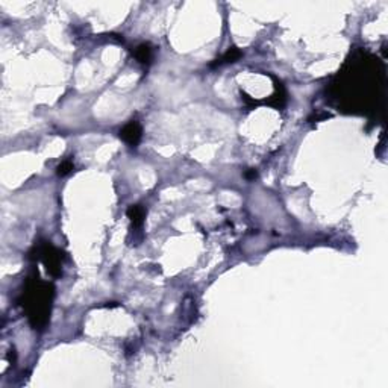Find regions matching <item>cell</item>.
Listing matches in <instances>:
<instances>
[{
	"instance_id": "obj_1",
	"label": "cell",
	"mask_w": 388,
	"mask_h": 388,
	"mask_svg": "<svg viewBox=\"0 0 388 388\" xmlns=\"http://www.w3.org/2000/svg\"><path fill=\"white\" fill-rule=\"evenodd\" d=\"M26 299L23 306H26L29 320L35 328H43L50 314V302L53 296V287L50 284L41 282L40 279L30 281L25 293Z\"/></svg>"
},
{
	"instance_id": "obj_2",
	"label": "cell",
	"mask_w": 388,
	"mask_h": 388,
	"mask_svg": "<svg viewBox=\"0 0 388 388\" xmlns=\"http://www.w3.org/2000/svg\"><path fill=\"white\" fill-rule=\"evenodd\" d=\"M38 258L43 261V264L46 266L47 271L53 276L61 274V263H62V255L60 250L55 249L52 244L44 243L40 249H38Z\"/></svg>"
},
{
	"instance_id": "obj_3",
	"label": "cell",
	"mask_w": 388,
	"mask_h": 388,
	"mask_svg": "<svg viewBox=\"0 0 388 388\" xmlns=\"http://www.w3.org/2000/svg\"><path fill=\"white\" fill-rule=\"evenodd\" d=\"M141 135H143V129L140 126V123L137 120H132L129 121L121 131H120V137L124 143H127L129 146H138L140 140H141Z\"/></svg>"
},
{
	"instance_id": "obj_4",
	"label": "cell",
	"mask_w": 388,
	"mask_h": 388,
	"mask_svg": "<svg viewBox=\"0 0 388 388\" xmlns=\"http://www.w3.org/2000/svg\"><path fill=\"white\" fill-rule=\"evenodd\" d=\"M126 214H127L129 218H131L132 225H134L135 228H140V226L143 225L144 218H146V209H144L141 205H131Z\"/></svg>"
},
{
	"instance_id": "obj_5",
	"label": "cell",
	"mask_w": 388,
	"mask_h": 388,
	"mask_svg": "<svg viewBox=\"0 0 388 388\" xmlns=\"http://www.w3.org/2000/svg\"><path fill=\"white\" fill-rule=\"evenodd\" d=\"M135 58L140 64H150L152 61V47L150 44H140L135 49Z\"/></svg>"
},
{
	"instance_id": "obj_6",
	"label": "cell",
	"mask_w": 388,
	"mask_h": 388,
	"mask_svg": "<svg viewBox=\"0 0 388 388\" xmlns=\"http://www.w3.org/2000/svg\"><path fill=\"white\" fill-rule=\"evenodd\" d=\"M241 58V52H239L237 47H231L225 55H223V58L220 60L218 64H225V62H235L237 60Z\"/></svg>"
},
{
	"instance_id": "obj_7",
	"label": "cell",
	"mask_w": 388,
	"mask_h": 388,
	"mask_svg": "<svg viewBox=\"0 0 388 388\" xmlns=\"http://www.w3.org/2000/svg\"><path fill=\"white\" fill-rule=\"evenodd\" d=\"M73 169H75V165H73L71 161H62L60 165H58V176H67Z\"/></svg>"
},
{
	"instance_id": "obj_8",
	"label": "cell",
	"mask_w": 388,
	"mask_h": 388,
	"mask_svg": "<svg viewBox=\"0 0 388 388\" xmlns=\"http://www.w3.org/2000/svg\"><path fill=\"white\" fill-rule=\"evenodd\" d=\"M244 176H246L247 179H255V178H256V172H255L253 169H250L249 172H246V175H244Z\"/></svg>"
}]
</instances>
